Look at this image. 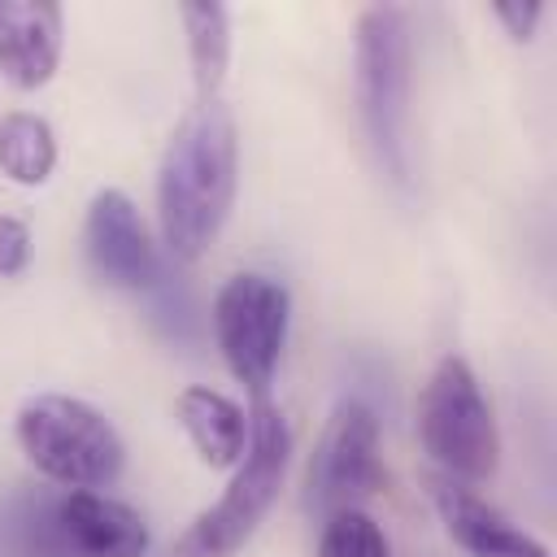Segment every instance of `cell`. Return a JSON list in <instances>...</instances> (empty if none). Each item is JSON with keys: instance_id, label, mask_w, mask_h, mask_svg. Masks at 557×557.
<instances>
[{"instance_id": "1", "label": "cell", "mask_w": 557, "mask_h": 557, "mask_svg": "<svg viewBox=\"0 0 557 557\" xmlns=\"http://www.w3.org/2000/svg\"><path fill=\"white\" fill-rule=\"evenodd\" d=\"M239 183V135L222 100H196L157 165V218L174 261H196L222 231Z\"/></svg>"}, {"instance_id": "2", "label": "cell", "mask_w": 557, "mask_h": 557, "mask_svg": "<svg viewBox=\"0 0 557 557\" xmlns=\"http://www.w3.org/2000/svg\"><path fill=\"white\" fill-rule=\"evenodd\" d=\"M409 78H413L409 13L396 4H370L357 17V35H352V96L370 152L396 187L409 183V139H405Z\"/></svg>"}, {"instance_id": "3", "label": "cell", "mask_w": 557, "mask_h": 557, "mask_svg": "<svg viewBox=\"0 0 557 557\" xmlns=\"http://www.w3.org/2000/svg\"><path fill=\"white\" fill-rule=\"evenodd\" d=\"M248 422H252L248 448H244L231 483L187 527V535L178 540V557H231L261 527L270 505L278 500V487L292 466V426L270 400H257Z\"/></svg>"}, {"instance_id": "4", "label": "cell", "mask_w": 557, "mask_h": 557, "mask_svg": "<svg viewBox=\"0 0 557 557\" xmlns=\"http://www.w3.org/2000/svg\"><path fill=\"white\" fill-rule=\"evenodd\" d=\"M13 435L26 461L61 487H109L126 461L117 426L96 405L61 392L30 396L13 418Z\"/></svg>"}, {"instance_id": "5", "label": "cell", "mask_w": 557, "mask_h": 557, "mask_svg": "<svg viewBox=\"0 0 557 557\" xmlns=\"http://www.w3.org/2000/svg\"><path fill=\"white\" fill-rule=\"evenodd\" d=\"M418 440L457 483H483L500 466V431L466 357L435 361L418 392Z\"/></svg>"}, {"instance_id": "6", "label": "cell", "mask_w": 557, "mask_h": 557, "mask_svg": "<svg viewBox=\"0 0 557 557\" xmlns=\"http://www.w3.org/2000/svg\"><path fill=\"white\" fill-rule=\"evenodd\" d=\"M292 322V296L270 274H231L213 296V339L226 361V370L252 392V400H265V387L274 379V366L287 344Z\"/></svg>"}, {"instance_id": "7", "label": "cell", "mask_w": 557, "mask_h": 557, "mask_svg": "<svg viewBox=\"0 0 557 557\" xmlns=\"http://www.w3.org/2000/svg\"><path fill=\"white\" fill-rule=\"evenodd\" d=\"M387 483L379 457V418L366 400H339L309 461V500L326 513L357 509Z\"/></svg>"}, {"instance_id": "8", "label": "cell", "mask_w": 557, "mask_h": 557, "mask_svg": "<svg viewBox=\"0 0 557 557\" xmlns=\"http://www.w3.org/2000/svg\"><path fill=\"white\" fill-rule=\"evenodd\" d=\"M83 257L91 274L122 292H148L161 283V257L157 244L135 209V200L117 187H104L87 205L83 222Z\"/></svg>"}, {"instance_id": "9", "label": "cell", "mask_w": 557, "mask_h": 557, "mask_svg": "<svg viewBox=\"0 0 557 557\" xmlns=\"http://www.w3.org/2000/svg\"><path fill=\"white\" fill-rule=\"evenodd\" d=\"M52 513L70 557H144L148 553L144 513L96 487H65L52 500Z\"/></svg>"}, {"instance_id": "10", "label": "cell", "mask_w": 557, "mask_h": 557, "mask_svg": "<svg viewBox=\"0 0 557 557\" xmlns=\"http://www.w3.org/2000/svg\"><path fill=\"white\" fill-rule=\"evenodd\" d=\"M431 500L448 527V535L470 553V557H553L535 535L518 531L496 505L474 496L466 483L435 474L431 479Z\"/></svg>"}, {"instance_id": "11", "label": "cell", "mask_w": 557, "mask_h": 557, "mask_svg": "<svg viewBox=\"0 0 557 557\" xmlns=\"http://www.w3.org/2000/svg\"><path fill=\"white\" fill-rule=\"evenodd\" d=\"M61 61V9L52 0H0V74L35 91Z\"/></svg>"}, {"instance_id": "12", "label": "cell", "mask_w": 557, "mask_h": 557, "mask_svg": "<svg viewBox=\"0 0 557 557\" xmlns=\"http://www.w3.org/2000/svg\"><path fill=\"white\" fill-rule=\"evenodd\" d=\"M174 413L205 466H213V470L239 466L252 422L231 396H222L218 387H183L174 400Z\"/></svg>"}, {"instance_id": "13", "label": "cell", "mask_w": 557, "mask_h": 557, "mask_svg": "<svg viewBox=\"0 0 557 557\" xmlns=\"http://www.w3.org/2000/svg\"><path fill=\"white\" fill-rule=\"evenodd\" d=\"M187 30V57L196 78V100H218L231 61V17L222 4H178Z\"/></svg>"}, {"instance_id": "14", "label": "cell", "mask_w": 557, "mask_h": 557, "mask_svg": "<svg viewBox=\"0 0 557 557\" xmlns=\"http://www.w3.org/2000/svg\"><path fill=\"white\" fill-rule=\"evenodd\" d=\"M57 165V139L52 126L39 113H4L0 117V170L22 183V187H39L48 183Z\"/></svg>"}, {"instance_id": "15", "label": "cell", "mask_w": 557, "mask_h": 557, "mask_svg": "<svg viewBox=\"0 0 557 557\" xmlns=\"http://www.w3.org/2000/svg\"><path fill=\"white\" fill-rule=\"evenodd\" d=\"M57 496H17L4 509V535L13 557H70L61 531H57V513H52Z\"/></svg>"}, {"instance_id": "16", "label": "cell", "mask_w": 557, "mask_h": 557, "mask_svg": "<svg viewBox=\"0 0 557 557\" xmlns=\"http://www.w3.org/2000/svg\"><path fill=\"white\" fill-rule=\"evenodd\" d=\"M318 557H392V544L366 509H335L322 522Z\"/></svg>"}, {"instance_id": "17", "label": "cell", "mask_w": 557, "mask_h": 557, "mask_svg": "<svg viewBox=\"0 0 557 557\" xmlns=\"http://www.w3.org/2000/svg\"><path fill=\"white\" fill-rule=\"evenodd\" d=\"M30 261V226L13 213H0V278H17Z\"/></svg>"}, {"instance_id": "18", "label": "cell", "mask_w": 557, "mask_h": 557, "mask_svg": "<svg viewBox=\"0 0 557 557\" xmlns=\"http://www.w3.org/2000/svg\"><path fill=\"white\" fill-rule=\"evenodd\" d=\"M496 17H500V26H505L513 39H531V35H535V22L544 17V4L505 0V4H496Z\"/></svg>"}]
</instances>
